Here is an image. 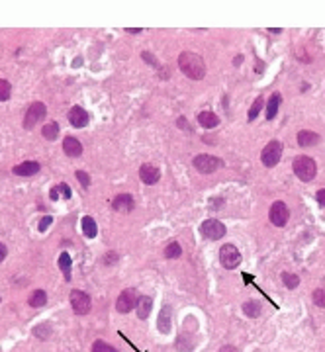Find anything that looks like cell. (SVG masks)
<instances>
[{
	"instance_id": "cell-1",
	"label": "cell",
	"mask_w": 325,
	"mask_h": 352,
	"mask_svg": "<svg viewBox=\"0 0 325 352\" xmlns=\"http://www.w3.org/2000/svg\"><path fill=\"white\" fill-rule=\"evenodd\" d=\"M178 69L192 80H202L206 76L204 59L198 53H192V51H184V53L178 55Z\"/></svg>"
},
{
	"instance_id": "cell-2",
	"label": "cell",
	"mask_w": 325,
	"mask_h": 352,
	"mask_svg": "<svg viewBox=\"0 0 325 352\" xmlns=\"http://www.w3.org/2000/svg\"><path fill=\"white\" fill-rule=\"evenodd\" d=\"M292 166H294V174H296L300 180H304V182H312V180L316 178L318 164H316V160L312 159V157H308V155H300V157L294 159Z\"/></svg>"
},
{
	"instance_id": "cell-3",
	"label": "cell",
	"mask_w": 325,
	"mask_h": 352,
	"mask_svg": "<svg viewBox=\"0 0 325 352\" xmlns=\"http://www.w3.org/2000/svg\"><path fill=\"white\" fill-rule=\"evenodd\" d=\"M280 157H282V143L276 141V139H272L270 143H266V147L260 153V160H262V164L266 168L276 166L280 162Z\"/></svg>"
},
{
	"instance_id": "cell-4",
	"label": "cell",
	"mask_w": 325,
	"mask_h": 352,
	"mask_svg": "<svg viewBox=\"0 0 325 352\" xmlns=\"http://www.w3.org/2000/svg\"><path fill=\"white\" fill-rule=\"evenodd\" d=\"M192 164H194V168L198 172L212 174V172H216L218 168L224 166V160L220 159V157H214V155H198V157H194Z\"/></svg>"
},
{
	"instance_id": "cell-5",
	"label": "cell",
	"mask_w": 325,
	"mask_h": 352,
	"mask_svg": "<svg viewBox=\"0 0 325 352\" xmlns=\"http://www.w3.org/2000/svg\"><path fill=\"white\" fill-rule=\"evenodd\" d=\"M71 305H73V311L77 315H86L92 309V299H90L88 293H84L81 289H73L71 291Z\"/></svg>"
},
{
	"instance_id": "cell-6",
	"label": "cell",
	"mask_w": 325,
	"mask_h": 352,
	"mask_svg": "<svg viewBox=\"0 0 325 352\" xmlns=\"http://www.w3.org/2000/svg\"><path fill=\"white\" fill-rule=\"evenodd\" d=\"M137 301H139V291L135 288H128L118 295V299H116V309H118L120 313H130L131 309L137 305Z\"/></svg>"
},
{
	"instance_id": "cell-7",
	"label": "cell",
	"mask_w": 325,
	"mask_h": 352,
	"mask_svg": "<svg viewBox=\"0 0 325 352\" xmlns=\"http://www.w3.org/2000/svg\"><path fill=\"white\" fill-rule=\"evenodd\" d=\"M45 104L43 102H33L32 106L28 108L26 116H24V129H33L39 122H43L45 118Z\"/></svg>"
},
{
	"instance_id": "cell-8",
	"label": "cell",
	"mask_w": 325,
	"mask_h": 352,
	"mask_svg": "<svg viewBox=\"0 0 325 352\" xmlns=\"http://www.w3.org/2000/svg\"><path fill=\"white\" fill-rule=\"evenodd\" d=\"M200 233L210 241H220L226 235V225L218 221V219H206L200 225Z\"/></svg>"
},
{
	"instance_id": "cell-9",
	"label": "cell",
	"mask_w": 325,
	"mask_h": 352,
	"mask_svg": "<svg viewBox=\"0 0 325 352\" xmlns=\"http://www.w3.org/2000/svg\"><path fill=\"white\" fill-rule=\"evenodd\" d=\"M220 262H222L224 268L233 270V268H237L241 264V253L237 251L235 245H224L220 249Z\"/></svg>"
},
{
	"instance_id": "cell-10",
	"label": "cell",
	"mask_w": 325,
	"mask_h": 352,
	"mask_svg": "<svg viewBox=\"0 0 325 352\" xmlns=\"http://www.w3.org/2000/svg\"><path fill=\"white\" fill-rule=\"evenodd\" d=\"M288 217H290V211H288V206L284 202H274L270 206V211H268V219L274 227H284L288 223Z\"/></svg>"
},
{
	"instance_id": "cell-11",
	"label": "cell",
	"mask_w": 325,
	"mask_h": 352,
	"mask_svg": "<svg viewBox=\"0 0 325 352\" xmlns=\"http://www.w3.org/2000/svg\"><path fill=\"white\" fill-rule=\"evenodd\" d=\"M69 122H71L73 128L82 129L88 126L90 118H88V114H86L84 108H81V106H73V108L69 110Z\"/></svg>"
},
{
	"instance_id": "cell-12",
	"label": "cell",
	"mask_w": 325,
	"mask_h": 352,
	"mask_svg": "<svg viewBox=\"0 0 325 352\" xmlns=\"http://www.w3.org/2000/svg\"><path fill=\"white\" fill-rule=\"evenodd\" d=\"M139 178L141 182H145L147 186H153L161 180V170L155 166V164H141L139 168Z\"/></svg>"
},
{
	"instance_id": "cell-13",
	"label": "cell",
	"mask_w": 325,
	"mask_h": 352,
	"mask_svg": "<svg viewBox=\"0 0 325 352\" xmlns=\"http://www.w3.org/2000/svg\"><path fill=\"white\" fill-rule=\"evenodd\" d=\"M41 170V164L37 162V160H24L22 164H16L14 168H12V172L16 174V176H33V174H37Z\"/></svg>"
},
{
	"instance_id": "cell-14",
	"label": "cell",
	"mask_w": 325,
	"mask_h": 352,
	"mask_svg": "<svg viewBox=\"0 0 325 352\" xmlns=\"http://www.w3.org/2000/svg\"><path fill=\"white\" fill-rule=\"evenodd\" d=\"M133 198H131V194H120V196H116V200L112 202V208L116 210V211H122V213H130L131 210H133Z\"/></svg>"
},
{
	"instance_id": "cell-15",
	"label": "cell",
	"mask_w": 325,
	"mask_h": 352,
	"mask_svg": "<svg viewBox=\"0 0 325 352\" xmlns=\"http://www.w3.org/2000/svg\"><path fill=\"white\" fill-rule=\"evenodd\" d=\"M63 151H65L67 157H81L82 155V145L79 139L75 137H65L63 141Z\"/></svg>"
},
{
	"instance_id": "cell-16",
	"label": "cell",
	"mask_w": 325,
	"mask_h": 352,
	"mask_svg": "<svg viewBox=\"0 0 325 352\" xmlns=\"http://www.w3.org/2000/svg\"><path fill=\"white\" fill-rule=\"evenodd\" d=\"M320 143V135L310 131V129H302L298 133V145L300 147H312V145H318Z\"/></svg>"
},
{
	"instance_id": "cell-17",
	"label": "cell",
	"mask_w": 325,
	"mask_h": 352,
	"mask_svg": "<svg viewBox=\"0 0 325 352\" xmlns=\"http://www.w3.org/2000/svg\"><path fill=\"white\" fill-rule=\"evenodd\" d=\"M135 309H137V317H139V319H147V317H149V313H151V309H153V299H151V297H147V295L139 297V301H137Z\"/></svg>"
},
{
	"instance_id": "cell-18",
	"label": "cell",
	"mask_w": 325,
	"mask_h": 352,
	"mask_svg": "<svg viewBox=\"0 0 325 352\" xmlns=\"http://www.w3.org/2000/svg\"><path fill=\"white\" fill-rule=\"evenodd\" d=\"M81 231H82V235L86 237V239H94L98 235V225L96 221L92 219V217H82V221H81Z\"/></svg>"
},
{
	"instance_id": "cell-19",
	"label": "cell",
	"mask_w": 325,
	"mask_h": 352,
	"mask_svg": "<svg viewBox=\"0 0 325 352\" xmlns=\"http://www.w3.org/2000/svg\"><path fill=\"white\" fill-rule=\"evenodd\" d=\"M198 124H200L202 128L212 129V128H216V126L220 124V118H218L214 112H202V114L198 116Z\"/></svg>"
},
{
	"instance_id": "cell-20",
	"label": "cell",
	"mask_w": 325,
	"mask_h": 352,
	"mask_svg": "<svg viewBox=\"0 0 325 352\" xmlns=\"http://www.w3.org/2000/svg\"><path fill=\"white\" fill-rule=\"evenodd\" d=\"M170 313H172L170 305H162L161 315H159V331L164 333V335L170 331Z\"/></svg>"
},
{
	"instance_id": "cell-21",
	"label": "cell",
	"mask_w": 325,
	"mask_h": 352,
	"mask_svg": "<svg viewBox=\"0 0 325 352\" xmlns=\"http://www.w3.org/2000/svg\"><path fill=\"white\" fill-rule=\"evenodd\" d=\"M280 102H282V96H280L278 92L268 98V106H266V120H274V118H276Z\"/></svg>"
},
{
	"instance_id": "cell-22",
	"label": "cell",
	"mask_w": 325,
	"mask_h": 352,
	"mask_svg": "<svg viewBox=\"0 0 325 352\" xmlns=\"http://www.w3.org/2000/svg\"><path fill=\"white\" fill-rule=\"evenodd\" d=\"M47 303V293L43 291V289H35L32 291V295L28 297V305H32V307H43Z\"/></svg>"
},
{
	"instance_id": "cell-23",
	"label": "cell",
	"mask_w": 325,
	"mask_h": 352,
	"mask_svg": "<svg viewBox=\"0 0 325 352\" xmlns=\"http://www.w3.org/2000/svg\"><path fill=\"white\" fill-rule=\"evenodd\" d=\"M260 311H262V309H260L259 301L249 299V301H245V303H243V313H245L247 317H253V319H255V317H259L260 315Z\"/></svg>"
},
{
	"instance_id": "cell-24",
	"label": "cell",
	"mask_w": 325,
	"mask_h": 352,
	"mask_svg": "<svg viewBox=\"0 0 325 352\" xmlns=\"http://www.w3.org/2000/svg\"><path fill=\"white\" fill-rule=\"evenodd\" d=\"M41 133H43V137H45L47 141H55V139L59 137V124H57V122L45 124L43 129H41Z\"/></svg>"
},
{
	"instance_id": "cell-25",
	"label": "cell",
	"mask_w": 325,
	"mask_h": 352,
	"mask_svg": "<svg viewBox=\"0 0 325 352\" xmlns=\"http://www.w3.org/2000/svg\"><path fill=\"white\" fill-rule=\"evenodd\" d=\"M59 268L65 274V280L69 282L71 280V268H73V260H71L69 253H63V255L59 256Z\"/></svg>"
},
{
	"instance_id": "cell-26",
	"label": "cell",
	"mask_w": 325,
	"mask_h": 352,
	"mask_svg": "<svg viewBox=\"0 0 325 352\" xmlns=\"http://www.w3.org/2000/svg\"><path fill=\"white\" fill-rule=\"evenodd\" d=\"M180 255H182V247H180L176 241H170V243L166 245V249H164V258L174 260V258H178Z\"/></svg>"
},
{
	"instance_id": "cell-27",
	"label": "cell",
	"mask_w": 325,
	"mask_h": 352,
	"mask_svg": "<svg viewBox=\"0 0 325 352\" xmlns=\"http://www.w3.org/2000/svg\"><path fill=\"white\" fill-rule=\"evenodd\" d=\"M262 106H264V98L257 96V100L253 102V106L249 108V114H247V120H249V122H255V120H257V116H259V112L262 110Z\"/></svg>"
},
{
	"instance_id": "cell-28",
	"label": "cell",
	"mask_w": 325,
	"mask_h": 352,
	"mask_svg": "<svg viewBox=\"0 0 325 352\" xmlns=\"http://www.w3.org/2000/svg\"><path fill=\"white\" fill-rule=\"evenodd\" d=\"M33 335H35L37 339H41V341L49 339V337H51V325H49V323H41V325H37V327L33 329Z\"/></svg>"
},
{
	"instance_id": "cell-29",
	"label": "cell",
	"mask_w": 325,
	"mask_h": 352,
	"mask_svg": "<svg viewBox=\"0 0 325 352\" xmlns=\"http://www.w3.org/2000/svg\"><path fill=\"white\" fill-rule=\"evenodd\" d=\"M12 96V84L4 78H0V102H6Z\"/></svg>"
},
{
	"instance_id": "cell-30",
	"label": "cell",
	"mask_w": 325,
	"mask_h": 352,
	"mask_svg": "<svg viewBox=\"0 0 325 352\" xmlns=\"http://www.w3.org/2000/svg\"><path fill=\"white\" fill-rule=\"evenodd\" d=\"M282 282H284V286H286L288 289H296L298 288V284H300V278H298L296 274L284 272V274H282Z\"/></svg>"
},
{
	"instance_id": "cell-31",
	"label": "cell",
	"mask_w": 325,
	"mask_h": 352,
	"mask_svg": "<svg viewBox=\"0 0 325 352\" xmlns=\"http://www.w3.org/2000/svg\"><path fill=\"white\" fill-rule=\"evenodd\" d=\"M314 303L325 309V288H318L314 291Z\"/></svg>"
},
{
	"instance_id": "cell-32",
	"label": "cell",
	"mask_w": 325,
	"mask_h": 352,
	"mask_svg": "<svg viewBox=\"0 0 325 352\" xmlns=\"http://www.w3.org/2000/svg\"><path fill=\"white\" fill-rule=\"evenodd\" d=\"M75 176H77V180H79L84 188H88V186H90V174H88V172H84V170H77V174H75Z\"/></svg>"
},
{
	"instance_id": "cell-33",
	"label": "cell",
	"mask_w": 325,
	"mask_h": 352,
	"mask_svg": "<svg viewBox=\"0 0 325 352\" xmlns=\"http://www.w3.org/2000/svg\"><path fill=\"white\" fill-rule=\"evenodd\" d=\"M110 351H112V347L108 343H104V341H94V345H92V352H110Z\"/></svg>"
},
{
	"instance_id": "cell-34",
	"label": "cell",
	"mask_w": 325,
	"mask_h": 352,
	"mask_svg": "<svg viewBox=\"0 0 325 352\" xmlns=\"http://www.w3.org/2000/svg\"><path fill=\"white\" fill-rule=\"evenodd\" d=\"M51 223H53V217H51V215H45V217H43V219L39 221V225H37V229H39L41 233H45V231H47V227H49V225H51Z\"/></svg>"
},
{
	"instance_id": "cell-35",
	"label": "cell",
	"mask_w": 325,
	"mask_h": 352,
	"mask_svg": "<svg viewBox=\"0 0 325 352\" xmlns=\"http://www.w3.org/2000/svg\"><path fill=\"white\" fill-rule=\"evenodd\" d=\"M57 190H59V192L63 194V198H65V200H71V196H73V190L69 188V184H65V182H61V184L57 186Z\"/></svg>"
},
{
	"instance_id": "cell-36",
	"label": "cell",
	"mask_w": 325,
	"mask_h": 352,
	"mask_svg": "<svg viewBox=\"0 0 325 352\" xmlns=\"http://www.w3.org/2000/svg\"><path fill=\"white\" fill-rule=\"evenodd\" d=\"M316 200H318V204H320V206H324L325 208V188L324 190H318V194H316Z\"/></svg>"
},
{
	"instance_id": "cell-37",
	"label": "cell",
	"mask_w": 325,
	"mask_h": 352,
	"mask_svg": "<svg viewBox=\"0 0 325 352\" xmlns=\"http://www.w3.org/2000/svg\"><path fill=\"white\" fill-rule=\"evenodd\" d=\"M176 124H178V128H182L184 131H188V133L192 131V129H190V126L186 124V120H184V118H178V122H176Z\"/></svg>"
},
{
	"instance_id": "cell-38",
	"label": "cell",
	"mask_w": 325,
	"mask_h": 352,
	"mask_svg": "<svg viewBox=\"0 0 325 352\" xmlns=\"http://www.w3.org/2000/svg\"><path fill=\"white\" fill-rule=\"evenodd\" d=\"M49 198H51L53 202H57V200L61 198V196H59V190H57V188H51V190H49Z\"/></svg>"
},
{
	"instance_id": "cell-39",
	"label": "cell",
	"mask_w": 325,
	"mask_h": 352,
	"mask_svg": "<svg viewBox=\"0 0 325 352\" xmlns=\"http://www.w3.org/2000/svg\"><path fill=\"white\" fill-rule=\"evenodd\" d=\"M114 260H118V255H114V253H108V255H106V260H104V262H106V264H112Z\"/></svg>"
},
{
	"instance_id": "cell-40",
	"label": "cell",
	"mask_w": 325,
	"mask_h": 352,
	"mask_svg": "<svg viewBox=\"0 0 325 352\" xmlns=\"http://www.w3.org/2000/svg\"><path fill=\"white\" fill-rule=\"evenodd\" d=\"M6 255H8V249H6V245H2V243H0V262L6 258Z\"/></svg>"
},
{
	"instance_id": "cell-41",
	"label": "cell",
	"mask_w": 325,
	"mask_h": 352,
	"mask_svg": "<svg viewBox=\"0 0 325 352\" xmlns=\"http://www.w3.org/2000/svg\"><path fill=\"white\" fill-rule=\"evenodd\" d=\"M143 61H147V63H151V65H157V63H155V59L151 57V53H147V51L143 53Z\"/></svg>"
},
{
	"instance_id": "cell-42",
	"label": "cell",
	"mask_w": 325,
	"mask_h": 352,
	"mask_svg": "<svg viewBox=\"0 0 325 352\" xmlns=\"http://www.w3.org/2000/svg\"><path fill=\"white\" fill-rule=\"evenodd\" d=\"M220 352H239V351H237L235 347H231V345H226V347L220 349Z\"/></svg>"
},
{
	"instance_id": "cell-43",
	"label": "cell",
	"mask_w": 325,
	"mask_h": 352,
	"mask_svg": "<svg viewBox=\"0 0 325 352\" xmlns=\"http://www.w3.org/2000/svg\"><path fill=\"white\" fill-rule=\"evenodd\" d=\"M126 32H128V33H133V35H135V33H141V30H139V28H128Z\"/></svg>"
},
{
	"instance_id": "cell-44",
	"label": "cell",
	"mask_w": 325,
	"mask_h": 352,
	"mask_svg": "<svg viewBox=\"0 0 325 352\" xmlns=\"http://www.w3.org/2000/svg\"><path fill=\"white\" fill-rule=\"evenodd\" d=\"M241 63H243V55H237L235 61H233V65H241Z\"/></svg>"
},
{
	"instance_id": "cell-45",
	"label": "cell",
	"mask_w": 325,
	"mask_h": 352,
	"mask_svg": "<svg viewBox=\"0 0 325 352\" xmlns=\"http://www.w3.org/2000/svg\"><path fill=\"white\" fill-rule=\"evenodd\" d=\"M110 352H118V351H116V349H112V351H110Z\"/></svg>"
}]
</instances>
